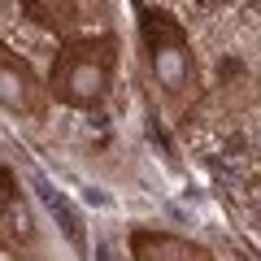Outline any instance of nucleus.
Wrapping results in <instances>:
<instances>
[{
	"mask_svg": "<svg viewBox=\"0 0 261 261\" xmlns=\"http://www.w3.org/2000/svg\"><path fill=\"white\" fill-rule=\"evenodd\" d=\"M0 248L18 261H31L39 248V226L31 214V200L22 196L18 178L9 170H0Z\"/></svg>",
	"mask_w": 261,
	"mask_h": 261,
	"instance_id": "4",
	"label": "nucleus"
},
{
	"mask_svg": "<svg viewBox=\"0 0 261 261\" xmlns=\"http://www.w3.org/2000/svg\"><path fill=\"white\" fill-rule=\"evenodd\" d=\"M22 5H27V13L39 27L57 31L61 39L92 35L105 13V0H22Z\"/></svg>",
	"mask_w": 261,
	"mask_h": 261,
	"instance_id": "5",
	"label": "nucleus"
},
{
	"mask_svg": "<svg viewBox=\"0 0 261 261\" xmlns=\"http://www.w3.org/2000/svg\"><path fill=\"white\" fill-rule=\"evenodd\" d=\"M130 257L135 261H218L209 248L170 231H135L130 235Z\"/></svg>",
	"mask_w": 261,
	"mask_h": 261,
	"instance_id": "6",
	"label": "nucleus"
},
{
	"mask_svg": "<svg viewBox=\"0 0 261 261\" xmlns=\"http://www.w3.org/2000/svg\"><path fill=\"white\" fill-rule=\"evenodd\" d=\"M113 74H118V39L113 35H74L61 39V53L48 70V96L70 109H96L109 100Z\"/></svg>",
	"mask_w": 261,
	"mask_h": 261,
	"instance_id": "2",
	"label": "nucleus"
},
{
	"mask_svg": "<svg viewBox=\"0 0 261 261\" xmlns=\"http://www.w3.org/2000/svg\"><path fill=\"white\" fill-rule=\"evenodd\" d=\"M48 100L53 96H48V83L39 79V70L27 57L0 44V105L18 118H44Z\"/></svg>",
	"mask_w": 261,
	"mask_h": 261,
	"instance_id": "3",
	"label": "nucleus"
},
{
	"mask_svg": "<svg viewBox=\"0 0 261 261\" xmlns=\"http://www.w3.org/2000/svg\"><path fill=\"white\" fill-rule=\"evenodd\" d=\"M140 53L148 65L152 92L170 118H183L200 100V65H196L192 39L170 13L144 9L140 13Z\"/></svg>",
	"mask_w": 261,
	"mask_h": 261,
	"instance_id": "1",
	"label": "nucleus"
}]
</instances>
